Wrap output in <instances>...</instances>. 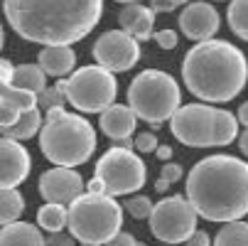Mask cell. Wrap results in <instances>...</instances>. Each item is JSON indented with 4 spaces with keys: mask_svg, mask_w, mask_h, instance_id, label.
<instances>
[{
    "mask_svg": "<svg viewBox=\"0 0 248 246\" xmlns=\"http://www.w3.org/2000/svg\"><path fill=\"white\" fill-rule=\"evenodd\" d=\"M3 8L10 27L22 40L69 47L98 25L103 0H5Z\"/></svg>",
    "mask_w": 248,
    "mask_h": 246,
    "instance_id": "cell-1",
    "label": "cell"
},
{
    "mask_svg": "<svg viewBox=\"0 0 248 246\" xmlns=\"http://www.w3.org/2000/svg\"><path fill=\"white\" fill-rule=\"evenodd\" d=\"M187 199L209 222H238L248 214V163L233 155H209L187 175Z\"/></svg>",
    "mask_w": 248,
    "mask_h": 246,
    "instance_id": "cell-2",
    "label": "cell"
},
{
    "mask_svg": "<svg viewBox=\"0 0 248 246\" xmlns=\"http://www.w3.org/2000/svg\"><path fill=\"white\" fill-rule=\"evenodd\" d=\"M182 79L185 86L202 101H231L248 79V62L243 52L229 42H197L182 62Z\"/></svg>",
    "mask_w": 248,
    "mask_h": 246,
    "instance_id": "cell-3",
    "label": "cell"
},
{
    "mask_svg": "<svg viewBox=\"0 0 248 246\" xmlns=\"http://www.w3.org/2000/svg\"><path fill=\"white\" fill-rule=\"evenodd\" d=\"M40 150L57 167H74L96 150V133L86 118L64 109H49L47 123L40 131Z\"/></svg>",
    "mask_w": 248,
    "mask_h": 246,
    "instance_id": "cell-4",
    "label": "cell"
},
{
    "mask_svg": "<svg viewBox=\"0 0 248 246\" xmlns=\"http://www.w3.org/2000/svg\"><path fill=\"white\" fill-rule=\"evenodd\" d=\"M170 128L172 135L189 148L229 146L238 133V118L206 103H187L172 116Z\"/></svg>",
    "mask_w": 248,
    "mask_h": 246,
    "instance_id": "cell-5",
    "label": "cell"
},
{
    "mask_svg": "<svg viewBox=\"0 0 248 246\" xmlns=\"http://www.w3.org/2000/svg\"><path fill=\"white\" fill-rule=\"evenodd\" d=\"M123 207L111 195H81L69 204V234L81 244L106 246L121 234Z\"/></svg>",
    "mask_w": 248,
    "mask_h": 246,
    "instance_id": "cell-6",
    "label": "cell"
},
{
    "mask_svg": "<svg viewBox=\"0 0 248 246\" xmlns=\"http://www.w3.org/2000/svg\"><path fill=\"white\" fill-rule=\"evenodd\" d=\"M128 106L138 118L160 126L180 111V86L170 74L145 69L128 86Z\"/></svg>",
    "mask_w": 248,
    "mask_h": 246,
    "instance_id": "cell-7",
    "label": "cell"
},
{
    "mask_svg": "<svg viewBox=\"0 0 248 246\" xmlns=\"http://www.w3.org/2000/svg\"><path fill=\"white\" fill-rule=\"evenodd\" d=\"M57 89H62L74 109L86 114H103L113 106L118 84L113 74L103 66H81L69 77L59 79Z\"/></svg>",
    "mask_w": 248,
    "mask_h": 246,
    "instance_id": "cell-8",
    "label": "cell"
},
{
    "mask_svg": "<svg viewBox=\"0 0 248 246\" xmlns=\"http://www.w3.org/2000/svg\"><path fill=\"white\" fill-rule=\"evenodd\" d=\"M103 185H106V195L118 197V195H128V192H138L145 185L148 178V167L138 153L128 150V148H111L101 155V160L96 163V175Z\"/></svg>",
    "mask_w": 248,
    "mask_h": 246,
    "instance_id": "cell-9",
    "label": "cell"
},
{
    "mask_svg": "<svg viewBox=\"0 0 248 246\" xmlns=\"http://www.w3.org/2000/svg\"><path fill=\"white\" fill-rule=\"evenodd\" d=\"M197 212L194 207L189 204V199H185L182 195H172V197H162L155 209H153V217H150V231L174 246V244H182L187 241L194 231H197Z\"/></svg>",
    "mask_w": 248,
    "mask_h": 246,
    "instance_id": "cell-10",
    "label": "cell"
},
{
    "mask_svg": "<svg viewBox=\"0 0 248 246\" xmlns=\"http://www.w3.org/2000/svg\"><path fill=\"white\" fill-rule=\"evenodd\" d=\"M93 59L98 66L108 69V72H128L140 59V47L138 40L130 37L123 30H108L103 32L93 45Z\"/></svg>",
    "mask_w": 248,
    "mask_h": 246,
    "instance_id": "cell-11",
    "label": "cell"
},
{
    "mask_svg": "<svg viewBox=\"0 0 248 246\" xmlns=\"http://www.w3.org/2000/svg\"><path fill=\"white\" fill-rule=\"evenodd\" d=\"M37 190L47 204L66 207V204H74L84 195V180L72 167H54V170H47L40 175Z\"/></svg>",
    "mask_w": 248,
    "mask_h": 246,
    "instance_id": "cell-12",
    "label": "cell"
},
{
    "mask_svg": "<svg viewBox=\"0 0 248 246\" xmlns=\"http://www.w3.org/2000/svg\"><path fill=\"white\" fill-rule=\"evenodd\" d=\"M30 153L20 146V140H0V185L3 190H15L30 172Z\"/></svg>",
    "mask_w": 248,
    "mask_h": 246,
    "instance_id": "cell-13",
    "label": "cell"
},
{
    "mask_svg": "<svg viewBox=\"0 0 248 246\" xmlns=\"http://www.w3.org/2000/svg\"><path fill=\"white\" fill-rule=\"evenodd\" d=\"M180 27L189 40L206 42L219 30V13L209 3H189L180 15Z\"/></svg>",
    "mask_w": 248,
    "mask_h": 246,
    "instance_id": "cell-14",
    "label": "cell"
},
{
    "mask_svg": "<svg viewBox=\"0 0 248 246\" xmlns=\"http://www.w3.org/2000/svg\"><path fill=\"white\" fill-rule=\"evenodd\" d=\"M37 103H40L37 94H30L13 84H3V89H0V123H3V128L17 123L20 114L37 109Z\"/></svg>",
    "mask_w": 248,
    "mask_h": 246,
    "instance_id": "cell-15",
    "label": "cell"
},
{
    "mask_svg": "<svg viewBox=\"0 0 248 246\" xmlns=\"http://www.w3.org/2000/svg\"><path fill=\"white\" fill-rule=\"evenodd\" d=\"M135 121H138L135 111L130 106H121V103H113V106L106 109L101 114V118H98L101 131L108 135L113 143H116V140L130 138V133L135 131Z\"/></svg>",
    "mask_w": 248,
    "mask_h": 246,
    "instance_id": "cell-16",
    "label": "cell"
},
{
    "mask_svg": "<svg viewBox=\"0 0 248 246\" xmlns=\"http://www.w3.org/2000/svg\"><path fill=\"white\" fill-rule=\"evenodd\" d=\"M118 20H121L123 32H128L130 37H135V40H150L153 27H155V10L140 5V3H133V5H125L121 10Z\"/></svg>",
    "mask_w": 248,
    "mask_h": 246,
    "instance_id": "cell-17",
    "label": "cell"
},
{
    "mask_svg": "<svg viewBox=\"0 0 248 246\" xmlns=\"http://www.w3.org/2000/svg\"><path fill=\"white\" fill-rule=\"evenodd\" d=\"M37 64L42 66L45 74H52V77H64L74 69L77 64V54L72 47L66 45H57V47H45L40 49L37 54Z\"/></svg>",
    "mask_w": 248,
    "mask_h": 246,
    "instance_id": "cell-18",
    "label": "cell"
},
{
    "mask_svg": "<svg viewBox=\"0 0 248 246\" xmlns=\"http://www.w3.org/2000/svg\"><path fill=\"white\" fill-rule=\"evenodd\" d=\"M0 246H47V241L37 227H32L27 222H15V224L3 227Z\"/></svg>",
    "mask_w": 248,
    "mask_h": 246,
    "instance_id": "cell-19",
    "label": "cell"
},
{
    "mask_svg": "<svg viewBox=\"0 0 248 246\" xmlns=\"http://www.w3.org/2000/svg\"><path fill=\"white\" fill-rule=\"evenodd\" d=\"M13 86L17 89H25L30 94H42L47 86H45V72L40 64H20L15 66V77H13Z\"/></svg>",
    "mask_w": 248,
    "mask_h": 246,
    "instance_id": "cell-20",
    "label": "cell"
},
{
    "mask_svg": "<svg viewBox=\"0 0 248 246\" xmlns=\"http://www.w3.org/2000/svg\"><path fill=\"white\" fill-rule=\"evenodd\" d=\"M42 126V114L37 109H32V111H22L17 123L3 128V135L5 138H13V140H25V138H32L34 133L40 131Z\"/></svg>",
    "mask_w": 248,
    "mask_h": 246,
    "instance_id": "cell-21",
    "label": "cell"
},
{
    "mask_svg": "<svg viewBox=\"0 0 248 246\" xmlns=\"http://www.w3.org/2000/svg\"><path fill=\"white\" fill-rule=\"evenodd\" d=\"M37 224L52 234H59L64 227H69V209L62 204H42L37 209Z\"/></svg>",
    "mask_w": 248,
    "mask_h": 246,
    "instance_id": "cell-22",
    "label": "cell"
},
{
    "mask_svg": "<svg viewBox=\"0 0 248 246\" xmlns=\"http://www.w3.org/2000/svg\"><path fill=\"white\" fill-rule=\"evenodd\" d=\"M22 209H25V199L17 190H3L0 192V222H3V227L15 224L17 217L22 214Z\"/></svg>",
    "mask_w": 248,
    "mask_h": 246,
    "instance_id": "cell-23",
    "label": "cell"
},
{
    "mask_svg": "<svg viewBox=\"0 0 248 246\" xmlns=\"http://www.w3.org/2000/svg\"><path fill=\"white\" fill-rule=\"evenodd\" d=\"M214 246H248V222H229L214 239Z\"/></svg>",
    "mask_w": 248,
    "mask_h": 246,
    "instance_id": "cell-24",
    "label": "cell"
},
{
    "mask_svg": "<svg viewBox=\"0 0 248 246\" xmlns=\"http://www.w3.org/2000/svg\"><path fill=\"white\" fill-rule=\"evenodd\" d=\"M226 17L233 34H238L241 40L248 42V0H231Z\"/></svg>",
    "mask_w": 248,
    "mask_h": 246,
    "instance_id": "cell-25",
    "label": "cell"
},
{
    "mask_svg": "<svg viewBox=\"0 0 248 246\" xmlns=\"http://www.w3.org/2000/svg\"><path fill=\"white\" fill-rule=\"evenodd\" d=\"M125 209H128V214H130L133 219H150V217H153L155 204L150 202V197L138 195V197L125 199Z\"/></svg>",
    "mask_w": 248,
    "mask_h": 246,
    "instance_id": "cell-26",
    "label": "cell"
},
{
    "mask_svg": "<svg viewBox=\"0 0 248 246\" xmlns=\"http://www.w3.org/2000/svg\"><path fill=\"white\" fill-rule=\"evenodd\" d=\"M64 101H69L66 98V94L62 91V89H57V86H52V89H45L42 94H40V103L49 111V109H64Z\"/></svg>",
    "mask_w": 248,
    "mask_h": 246,
    "instance_id": "cell-27",
    "label": "cell"
},
{
    "mask_svg": "<svg viewBox=\"0 0 248 246\" xmlns=\"http://www.w3.org/2000/svg\"><path fill=\"white\" fill-rule=\"evenodd\" d=\"M135 148L140 153H150V150H157L160 146H157V138L153 133H140V135H135Z\"/></svg>",
    "mask_w": 248,
    "mask_h": 246,
    "instance_id": "cell-28",
    "label": "cell"
},
{
    "mask_svg": "<svg viewBox=\"0 0 248 246\" xmlns=\"http://www.w3.org/2000/svg\"><path fill=\"white\" fill-rule=\"evenodd\" d=\"M160 178H165V180L172 185V182H177V180L182 178V167L177 165V163H165V165H162V172H160Z\"/></svg>",
    "mask_w": 248,
    "mask_h": 246,
    "instance_id": "cell-29",
    "label": "cell"
},
{
    "mask_svg": "<svg viewBox=\"0 0 248 246\" xmlns=\"http://www.w3.org/2000/svg\"><path fill=\"white\" fill-rule=\"evenodd\" d=\"M155 40H157V45H160L162 49H174V47H177V32L162 30V32L155 34Z\"/></svg>",
    "mask_w": 248,
    "mask_h": 246,
    "instance_id": "cell-30",
    "label": "cell"
},
{
    "mask_svg": "<svg viewBox=\"0 0 248 246\" xmlns=\"http://www.w3.org/2000/svg\"><path fill=\"white\" fill-rule=\"evenodd\" d=\"M150 8L155 13H172L174 8H180L177 0H150Z\"/></svg>",
    "mask_w": 248,
    "mask_h": 246,
    "instance_id": "cell-31",
    "label": "cell"
},
{
    "mask_svg": "<svg viewBox=\"0 0 248 246\" xmlns=\"http://www.w3.org/2000/svg\"><path fill=\"white\" fill-rule=\"evenodd\" d=\"M106 246H138V241L133 239V234H130V231H121L116 239H111Z\"/></svg>",
    "mask_w": 248,
    "mask_h": 246,
    "instance_id": "cell-32",
    "label": "cell"
},
{
    "mask_svg": "<svg viewBox=\"0 0 248 246\" xmlns=\"http://www.w3.org/2000/svg\"><path fill=\"white\" fill-rule=\"evenodd\" d=\"M185 246H209V234H206V231H194V234L185 241Z\"/></svg>",
    "mask_w": 248,
    "mask_h": 246,
    "instance_id": "cell-33",
    "label": "cell"
},
{
    "mask_svg": "<svg viewBox=\"0 0 248 246\" xmlns=\"http://www.w3.org/2000/svg\"><path fill=\"white\" fill-rule=\"evenodd\" d=\"M47 246H74V236H64V234H52L47 239Z\"/></svg>",
    "mask_w": 248,
    "mask_h": 246,
    "instance_id": "cell-34",
    "label": "cell"
},
{
    "mask_svg": "<svg viewBox=\"0 0 248 246\" xmlns=\"http://www.w3.org/2000/svg\"><path fill=\"white\" fill-rule=\"evenodd\" d=\"M0 72H3V84H13V77H15V66H13L8 59H0Z\"/></svg>",
    "mask_w": 248,
    "mask_h": 246,
    "instance_id": "cell-35",
    "label": "cell"
},
{
    "mask_svg": "<svg viewBox=\"0 0 248 246\" xmlns=\"http://www.w3.org/2000/svg\"><path fill=\"white\" fill-rule=\"evenodd\" d=\"M86 192H91V195H106V185L98 178H91L89 185H86Z\"/></svg>",
    "mask_w": 248,
    "mask_h": 246,
    "instance_id": "cell-36",
    "label": "cell"
},
{
    "mask_svg": "<svg viewBox=\"0 0 248 246\" xmlns=\"http://www.w3.org/2000/svg\"><path fill=\"white\" fill-rule=\"evenodd\" d=\"M155 153H157V158H160L162 163H167V160L172 158V148H170V146H160Z\"/></svg>",
    "mask_w": 248,
    "mask_h": 246,
    "instance_id": "cell-37",
    "label": "cell"
},
{
    "mask_svg": "<svg viewBox=\"0 0 248 246\" xmlns=\"http://www.w3.org/2000/svg\"><path fill=\"white\" fill-rule=\"evenodd\" d=\"M238 121L248 128V101H246V103H241V109H238Z\"/></svg>",
    "mask_w": 248,
    "mask_h": 246,
    "instance_id": "cell-38",
    "label": "cell"
},
{
    "mask_svg": "<svg viewBox=\"0 0 248 246\" xmlns=\"http://www.w3.org/2000/svg\"><path fill=\"white\" fill-rule=\"evenodd\" d=\"M238 146H241L243 155H248V128L243 131V135H241V140H238Z\"/></svg>",
    "mask_w": 248,
    "mask_h": 246,
    "instance_id": "cell-39",
    "label": "cell"
},
{
    "mask_svg": "<svg viewBox=\"0 0 248 246\" xmlns=\"http://www.w3.org/2000/svg\"><path fill=\"white\" fill-rule=\"evenodd\" d=\"M167 187H170V182H167V180H165V178H160V180H157V182H155V190H157V192H165V190H167Z\"/></svg>",
    "mask_w": 248,
    "mask_h": 246,
    "instance_id": "cell-40",
    "label": "cell"
},
{
    "mask_svg": "<svg viewBox=\"0 0 248 246\" xmlns=\"http://www.w3.org/2000/svg\"><path fill=\"white\" fill-rule=\"evenodd\" d=\"M118 3H125V5H133V3H138V0H118Z\"/></svg>",
    "mask_w": 248,
    "mask_h": 246,
    "instance_id": "cell-41",
    "label": "cell"
},
{
    "mask_svg": "<svg viewBox=\"0 0 248 246\" xmlns=\"http://www.w3.org/2000/svg\"><path fill=\"white\" fill-rule=\"evenodd\" d=\"M177 3H180V5H185V3H187V0H177Z\"/></svg>",
    "mask_w": 248,
    "mask_h": 246,
    "instance_id": "cell-42",
    "label": "cell"
},
{
    "mask_svg": "<svg viewBox=\"0 0 248 246\" xmlns=\"http://www.w3.org/2000/svg\"><path fill=\"white\" fill-rule=\"evenodd\" d=\"M81 246H96V244H81Z\"/></svg>",
    "mask_w": 248,
    "mask_h": 246,
    "instance_id": "cell-43",
    "label": "cell"
},
{
    "mask_svg": "<svg viewBox=\"0 0 248 246\" xmlns=\"http://www.w3.org/2000/svg\"><path fill=\"white\" fill-rule=\"evenodd\" d=\"M165 246H170V244H165Z\"/></svg>",
    "mask_w": 248,
    "mask_h": 246,
    "instance_id": "cell-44",
    "label": "cell"
}]
</instances>
